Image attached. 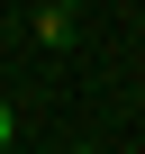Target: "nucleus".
Instances as JSON below:
<instances>
[{"instance_id":"nucleus-1","label":"nucleus","mask_w":145,"mask_h":154,"mask_svg":"<svg viewBox=\"0 0 145 154\" xmlns=\"http://www.w3.org/2000/svg\"><path fill=\"white\" fill-rule=\"evenodd\" d=\"M9 127H18V118H9V109H0V145H9Z\"/></svg>"}]
</instances>
